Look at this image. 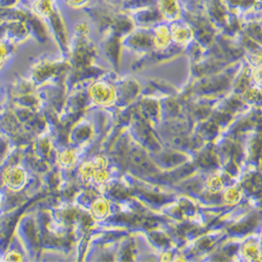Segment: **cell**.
Returning a JSON list of instances; mask_svg holds the SVG:
<instances>
[{
	"instance_id": "5b68a950",
	"label": "cell",
	"mask_w": 262,
	"mask_h": 262,
	"mask_svg": "<svg viewBox=\"0 0 262 262\" xmlns=\"http://www.w3.org/2000/svg\"><path fill=\"white\" fill-rule=\"evenodd\" d=\"M67 1L71 5H80L82 3H84L86 1V0H67Z\"/></svg>"
},
{
	"instance_id": "7a4b0ae2",
	"label": "cell",
	"mask_w": 262,
	"mask_h": 262,
	"mask_svg": "<svg viewBox=\"0 0 262 262\" xmlns=\"http://www.w3.org/2000/svg\"><path fill=\"white\" fill-rule=\"evenodd\" d=\"M35 10L41 15H50L53 12L52 0H36Z\"/></svg>"
},
{
	"instance_id": "3957f363",
	"label": "cell",
	"mask_w": 262,
	"mask_h": 262,
	"mask_svg": "<svg viewBox=\"0 0 262 262\" xmlns=\"http://www.w3.org/2000/svg\"><path fill=\"white\" fill-rule=\"evenodd\" d=\"M159 2L161 4L162 10L166 14L173 15L178 10L177 0H159Z\"/></svg>"
},
{
	"instance_id": "6da1fadb",
	"label": "cell",
	"mask_w": 262,
	"mask_h": 262,
	"mask_svg": "<svg viewBox=\"0 0 262 262\" xmlns=\"http://www.w3.org/2000/svg\"><path fill=\"white\" fill-rule=\"evenodd\" d=\"M3 181L11 189H17L23 183V172L18 168H11L3 174Z\"/></svg>"
},
{
	"instance_id": "277c9868",
	"label": "cell",
	"mask_w": 262,
	"mask_h": 262,
	"mask_svg": "<svg viewBox=\"0 0 262 262\" xmlns=\"http://www.w3.org/2000/svg\"><path fill=\"white\" fill-rule=\"evenodd\" d=\"M5 56H6V47L2 42H0V66L3 64Z\"/></svg>"
}]
</instances>
